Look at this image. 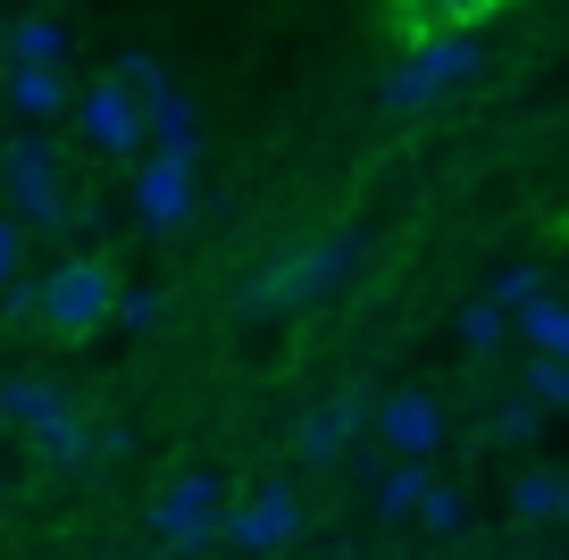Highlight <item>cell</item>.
Listing matches in <instances>:
<instances>
[{"label":"cell","instance_id":"obj_19","mask_svg":"<svg viewBox=\"0 0 569 560\" xmlns=\"http://www.w3.org/2000/svg\"><path fill=\"white\" fill-rule=\"evenodd\" d=\"M393 9H402L419 34H445V26H478L495 0H393Z\"/></svg>","mask_w":569,"mask_h":560},{"label":"cell","instance_id":"obj_5","mask_svg":"<svg viewBox=\"0 0 569 560\" xmlns=\"http://www.w3.org/2000/svg\"><path fill=\"white\" fill-rule=\"evenodd\" d=\"M151 536H160L168 552H210V543L227 536V486H218L210 469L168 477V486L151 493Z\"/></svg>","mask_w":569,"mask_h":560},{"label":"cell","instance_id":"obj_24","mask_svg":"<svg viewBox=\"0 0 569 560\" xmlns=\"http://www.w3.org/2000/svg\"><path fill=\"white\" fill-rule=\"evenodd\" d=\"M0 318H9V327H42V277H9L0 284Z\"/></svg>","mask_w":569,"mask_h":560},{"label":"cell","instance_id":"obj_8","mask_svg":"<svg viewBox=\"0 0 569 560\" xmlns=\"http://www.w3.org/2000/svg\"><path fill=\"white\" fill-rule=\"evenodd\" d=\"M193 168H201L193 151H142V159H134V218H142L151 234H177L184 218L201 210Z\"/></svg>","mask_w":569,"mask_h":560},{"label":"cell","instance_id":"obj_26","mask_svg":"<svg viewBox=\"0 0 569 560\" xmlns=\"http://www.w3.org/2000/svg\"><path fill=\"white\" fill-rule=\"evenodd\" d=\"M18 260H26V227H18L9 210H0V284L18 277Z\"/></svg>","mask_w":569,"mask_h":560},{"label":"cell","instance_id":"obj_21","mask_svg":"<svg viewBox=\"0 0 569 560\" xmlns=\"http://www.w3.org/2000/svg\"><path fill=\"white\" fill-rule=\"evenodd\" d=\"M502 327H511V310H502L495 293H486V301H469V310L452 318V334H461L469 351H495V343H502Z\"/></svg>","mask_w":569,"mask_h":560},{"label":"cell","instance_id":"obj_20","mask_svg":"<svg viewBox=\"0 0 569 560\" xmlns=\"http://www.w3.org/2000/svg\"><path fill=\"white\" fill-rule=\"evenodd\" d=\"M519 393H536L545 410H569V360H552V351H536L528 368H519Z\"/></svg>","mask_w":569,"mask_h":560},{"label":"cell","instance_id":"obj_1","mask_svg":"<svg viewBox=\"0 0 569 560\" xmlns=\"http://www.w3.org/2000/svg\"><path fill=\"white\" fill-rule=\"evenodd\" d=\"M360 260H369V234L360 227H336V234H310V243H284L277 260H260L243 284H234V327H277V318L310 310V301L343 293V284L360 277Z\"/></svg>","mask_w":569,"mask_h":560},{"label":"cell","instance_id":"obj_14","mask_svg":"<svg viewBox=\"0 0 569 560\" xmlns=\"http://www.w3.org/2000/svg\"><path fill=\"white\" fill-rule=\"evenodd\" d=\"M0 51L18 59V68H68V26H59L51 9H34V18L0 26Z\"/></svg>","mask_w":569,"mask_h":560},{"label":"cell","instance_id":"obj_16","mask_svg":"<svg viewBox=\"0 0 569 560\" xmlns=\"http://www.w3.org/2000/svg\"><path fill=\"white\" fill-rule=\"evenodd\" d=\"M427 486H436V477H427L419 460H393V469H377V519H419Z\"/></svg>","mask_w":569,"mask_h":560},{"label":"cell","instance_id":"obj_11","mask_svg":"<svg viewBox=\"0 0 569 560\" xmlns=\"http://www.w3.org/2000/svg\"><path fill=\"white\" fill-rule=\"evenodd\" d=\"M369 436H386V452H402V460H427L445 443V402H436V393H386Z\"/></svg>","mask_w":569,"mask_h":560},{"label":"cell","instance_id":"obj_25","mask_svg":"<svg viewBox=\"0 0 569 560\" xmlns=\"http://www.w3.org/2000/svg\"><path fill=\"white\" fill-rule=\"evenodd\" d=\"M495 301H502V310H528V301H545V268H502V277H495Z\"/></svg>","mask_w":569,"mask_h":560},{"label":"cell","instance_id":"obj_18","mask_svg":"<svg viewBox=\"0 0 569 560\" xmlns=\"http://www.w3.org/2000/svg\"><path fill=\"white\" fill-rule=\"evenodd\" d=\"M519 334H528V351H552V360H569V301H528L519 310Z\"/></svg>","mask_w":569,"mask_h":560},{"label":"cell","instance_id":"obj_22","mask_svg":"<svg viewBox=\"0 0 569 560\" xmlns=\"http://www.w3.org/2000/svg\"><path fill=\"white\" fill-rule=\"evenodd\" d=\"M160 318H168V293H160V284H118V327H126V334H151Z\"/></svg>","mask_w":569,"mask_h":560},{"label":"cell","instance_id":"obj_23","mask_svg":"<svg viewBox=\"0 0 569 560\" xmlns=\"http://www.w3.org/2000/svg\"><path fill=\"white\" fill-rule=\"evenodd\" d=\"M419 519L436 527V536H461V527H469V493H461V486H427Z\"/></svg>","mask_w":569,"mask_h":560},{"label":"cell","instance_id":"obj_13","mask_svg":"<svg viewBox=\"0 0 569 560\" xmlns=\"http://www.w3.org/2000/svg\"><path fill=\"white\" fill-rule=\"evenodd\" d=\"M68 393L51 386V377H0V419L18 427V436H42L51 419H68Z\"/></svg>","mask_w":569,"mask_h":560},{"label":"cell","instance_id":"obj_2","mask_svg":"<svg viewBox=\"0 0 569 560\" xmlns=\"http://www.w3.org/2000/svg\"><path fill=\"white\" fill-rule=\"evenodd\" d=\"M478 76H486V42L469 26H445V34H419V51L377 84V101H386V118H427L436 101H452Z\"/></svg>","mask_w":569,"mask_h":560},{"label":"cell","instance_id":"obj_10","mask_svg":"<svg viewBox=\"0 0 569 560\" xmlns=\"http://www.w3.org/2000/svg\"><path fill=\"white\" fill-rule=\"evenodd\" d=\"M293 536H302V493L293 486H260L251 502H227V543H243V552H284Z\"/></svg>","mask_w":569,"mask_h":560},{"label":"cell","instance_id":"obj_15","mask_svg":"<svg viewBox=\"0 0 569 560\" xmlns=\"http://www.w3.org/2000/svg\"><path fill=\"white\" fill-rule=\"evenodd\" d=\"M511 519L519 527H561L569 519V477H552V469L511 477Z\"/></svg>","mask_w":569,"mask_h":560},{"label":"cell","instance_id":"obj_7","mask_svg":"<svg viewBox=\"0 0 569 560\" xmlns=\"http://www.w3.org/2000/svg\"><path fill=\"white\" fill-rule=\"evenodd\" d=\"M109 76H126V84L142 92V118H151V151H193L201 159V109H193V92L177 84V76L160 68L151 51H126Z\"/></svg>","mask_w":569,"mask_h":560},{"label":"cell","instance_id":"obj_17","mask_svg":"<svg viewBox=\"0 0 569 560\" xmlns=\"http://www.w3.org/2000/svg\"><path fill=\"white\" fill-rule=\"evenodd\" d=\"M536 427H545V402H536V393H502V402L486 410V443H536Z\"/></svg>","mask_w":569,"mask_h":560},{"label":"cell","instance_id":"obj_6","mask_svg":"<svg viewBox=\"0 0 569 560\" xmlns=\"http://www.w3.org/2000/svg\"><path fill=\"white\" fill-rule=\"evenodd\" d=\"M68 118H76V134H84L101 159H126V168H134V159L151 151V118H142V92L126 84V76H101V84H84Z\"/></svg>","mask_w":569,"mask_h":560},{"label":"cell","instance_id":"obj_3","mask_svg":"<svg viewBox=\"0 0 569 560\" xmlns=\"http://www.w3.org/2000/svg\"><path fill=\"white\" fill-rule=\"evenodd\" d=\"M0 193H9V218L26 234H68L76 201H68V168H59V142L26 126L9 151H0Z\"/></svg>","mask_w":569,"mask_h":560},{"label":"cell","instance_id":"obj_9","mask_svg":"<svg viewBox=\"0 0 569 560\" xmlns=\"http://www.w3.org/2000/svg\"><path fill=\"white\" fill-rule=\"evenodd\" d=\"M369 419H377L369 393H336V402H319V410H302V419H293V452H302L310 469H336Z\"/></svg>","mask_w":569,"mask_h":560},{"label":"cell","instance_id":"obj_4","mask_svg":"<svg viewBox=\"0 0 569 560\" xmlns=\"http://www.w3.org/2000/svg\"><path fill=\"white\" fill-rule=\"evenodd\" d=\"M109 318H118V277H109V260L76 251V260H59L51 277H42V327L51 334L84 343V334H101Z\"/></svg>","mask_w":569,"mask_h":560},{"label":"cell","instance_id":"obj_12","mask_svg":"<svg viewBox=\"0 0 569 560\" xmlns=\"http://www.w3.org/2000/svg\"><path fill=\"white\" fill-rule=\"evenodd\" d=\"M0 101L18 109L26 126H51V118H68V109H76V84H68V68H18V59H9Z\"/></svg>","mask_w":569,"mask_h":560}]
</instances>
